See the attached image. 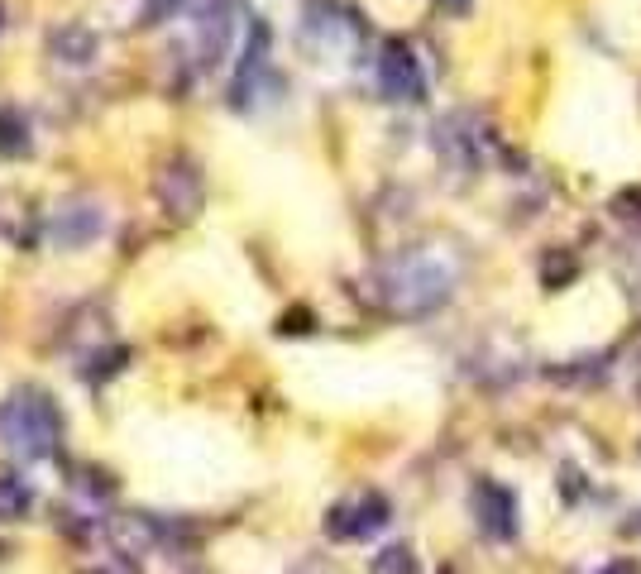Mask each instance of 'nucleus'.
<instances>
[{"label":"nucleus","mask_w":641,"mask_h":574,"mask_svg":"<svg viewBox=\"0 0 641 574\" xmlns=\"http://www.w3.org/2000/svg\"><path fill=\"white\" fill-rule=\"evenodd\" d=\"M58 407L44 398V393H34V388H24L15 398L0 407V436L10 450H20V455H48L53 445H58Z\"/></svg>","instance_id":"nucleus-1"},{"label":"nucleus","mask_w":641,"mask_h":574,"mask_svg":"<svg viewBox=\"0 0 641 574\" xmlns=\"http://www.w3.org/2000/svg\"><path fill=\"white\" fill-rule=\"evenodd\" d=\"M378 77H383V91H388V96H398V101H417L421 96V72H417L412 48L388 44L383 63H378Z\"/></svg>","instance_id":"nucleus-2"},{"label":"nucleus","mask_w":641,"mask_h":574,"mask_svg":"<svg viewBox=\"0 0 641 574\" xmlns=\"http://www.w3.org/2000/svg\"><path fill=\"white\" fill-rule=\"evenodd\" d=\"M474 503H479V522H484L488 536H512V517H517V503H512V493L503 484H479L474 493Z\"/></svg>","instance_id":"nucleus-3"},{"label":"nucleus","mask_w":641,"mask_h":574,"mask_svg":"<svg viewBox=\"0 0 641 574\" xmlns=\"http://www.w3.org/2000/svg\"><path fill=\"white\" fill-rule=\"evenodd\" d=\"M48 44L58 48V53L67 58V63H87L91 53H96V39H91L87 29H58V34H53Z\"/></svg>","instance_id":"nucleus-4"},{"label":"nucleus","mask_w":641,"mask_h":574,"mask_svg":"<svg viewBox=\"0 0 641 574\" xmlns=\"http://www.w3.org/2000/svg\"><path fill=\"white\" fill-rule=\"evenodd\" d=\"M0 149L5 154H29V125L20 111H0Z\"/></svg>","instance_id":"nucleus-5"},{"label":"nucleus","mask_w":641,"mask_h":574,"mask_svg":"<svg viewBox=\"0 0 641 574\" xmlns=\"http://www.w3.org/2000/svg\"><path fill=\"white\" fill-rule=\"evenodd\" d=\"M24 508H29V488L0 479V517H24Z\"/></svg>","instance_id":"nucleus-6"},{"label":"nucleus","mask_w":641,"mask_h":574,"mask_svg":"<svg viewBox=\"0 0 641 574\" xmlns=\"http://www.w3.org/2000/svg\"><path fill=\"white\" fill-rule=\"evenodd\" d=\"M598 574H641V570H637V560H613V565H603Z\"/></svg>","instance_id":"nucleus-7"},{"label":"nucleus","mask_w":641,"mask_h":574,"mask_svg":"<svg viewBox=\"0 0 641 574\" xmlns=\"http://www.w3.org/2000/svg\"><path fill=\"white\" fill-rule=\"evenodd\" d=\"M455 5H469V0H455Z\"/></svg>","instance_id":"nucleus-8"}]
</instances>
